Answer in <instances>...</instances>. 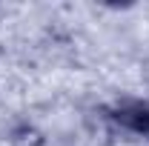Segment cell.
<instances>
[{
  "instance_id": "7a4b0ae2",
  "label": "cell",
  "mask_w": 149,
  "mask_h": 146,
  "mask_svg": "<svg viewBox=\"0 0 149 146\" xmlns=\"http://www.w3.org/2000/svg\"><path fill=\"white\" fill-rule=\"evenodd\" d=\"M12 140H15V146H40V143H43L40 132H35V129H29V126H20V129H15Z\"/></svg>"
},
{
  "instance_id": "6da1fadb",
  "label": "cell",
  "mask_w": 149,
  "mask_h": 146,
  "mask_svg": "<svg viewBox=\"0 0 149 146\" xmlns=\"http://www.w3.org/2000/svg\"><path fill=\"white\" fill-rule=\"evenodd\" d=\"M118 120L126 123L132 132L146 135V138H149V109H146V106H129V109H120V112H118Z\"/></svg>"
}]
</instances>
